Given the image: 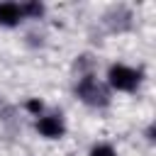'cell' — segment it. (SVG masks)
Returning a JSON list of instances; mask_svg holds the SVG:
<instances>
[{
  "label": "cell",
  "instance_id": "4",
  "mask_svg": "<svg viewBox=\"0 0 156 156\" xmlns=\"http://www.w3.org/2000/svg\"><path fill=\"white\" fill-rule=\"evenodd\" d=\"M20 17H22L20 5H15V2H0V24L12 27V24L20 22Z\"/></svg>",
  "mask_w": 156,
  "mask_h": 156
},
{
  "label": "cell",
  "instance_id": "7",
  "mask_svg": "<svg viewBox=\"0 0 156 156\" xmlns=\"http://www.w3.org/2000/svg\"><path fill=\"white\" fill-rule=\"evenodd\" d=\"M41 107H44V105H41L39 100H29V102H27V110H29V112H41Z\"/></svg>",
  "mask_w": 156,
  "mask_h": 156
},
{
  "label": "cell",
  "instance_id": "1",
  "mask_svg": "<svg viewBox=\"0 0 156 156\" xmlns=\"http://www.w3.org/2000/svg\"><path fill=\"white\" fill-rule=\"evenodd\" d=\"M139 71H134V68H129V66H122V63H117V66H112L110 68V83L117 88V90H134L136 85H139Z\"/></svg>",
  "mask_w": 156,
  "mask_h": 156
},
{
  "label": "cell",
  "instance_id": "5",
  "mask_svg": "<svg viewBox=\"0 0 156 156\" xmlns=\"http://www.w3.org/2000/svg\"><path fill=\"white\" fill-rule=\"evenodd\" d=\"M20 10H22V15H32V17H39V15L44 12V7H41L39 2H27V5H22Z\"/></svg>",
  "mask_w": 156,
  "mask_h": 156
},
{
  "label": "cell",
  "instance_id": "6",
  "mask_svg": "<svg viewBox=\"0 0 156 156\" xmlns=\"http://www.w3.org/2000/svg\"><path fill=\"white\" fill-rule=\"evenodd\" d=\"M90 156H117V154H115V149H112V146L100 144V146H95V149L90 151Z\"/></svg>",
  "mask_w": 156,
  "mask_h": 156
},
{
  "label": "cell",
  "instance_id": "2",
  "mask_svg": "<svg viewBox=\"0 0 156 156\" xmlns=\"http://www.w3.org/2000/svg\"><path fill=\"white\" fill-rule=\"evenodd\" d=\"M78 95H80L88 105H105V102H107L105 88H102L93 76H85V78L78 83Z\"/></svg>",
  "mask_w": 156,
  "mask_h": 156
},
{
  "label": "cell",
  "instance_id": "3",
  "mask_svg": "<svg viewBox=\"0 0 156 156\" xmlns=\"http://www.w3.org/2000/svg\"><path fill=\"white\" fill-rule=\"evenodd\" d=\"M37 129H39L44 136L56 139V136H61V134H63V122H61V117H58V115H49V117H41V119L37 122Z\"/></svg>",
  "mask_w": 156,
  "mask_h": 156
}]
</instances>
